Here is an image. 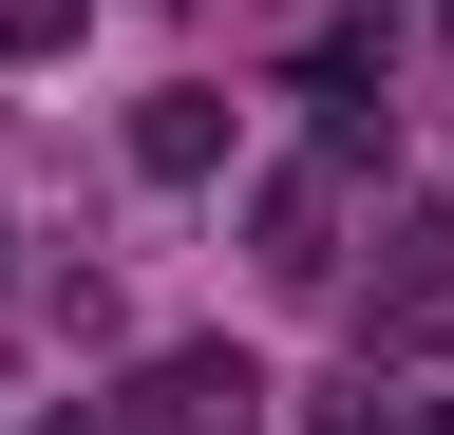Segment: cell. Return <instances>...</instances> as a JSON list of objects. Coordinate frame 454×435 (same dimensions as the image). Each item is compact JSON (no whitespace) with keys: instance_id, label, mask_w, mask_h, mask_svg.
Listing matches in <instances>:
<instances>
[{"instance_id":"cell-1","label":"cell","mask_w":454,"mask_h":435,"mask_svg":"<svg viewBox=\"0 0 454 435\" xmlns=\"http://www.w3.org/2000/svg\"><path fill=\"white\" fill-rule=\"evenodd\" d=\"M265 284H340V171H265Z\"/></svg>"},{"instance_id":"cell-2","label":"cell","mask_w":454,"mask_h":435,"mask_svg":"<svg viewBox=\"0 0 454 435\" xmlns=\"http://www.w3.org/2000/svg\"><path fill=\"white\" fill-rule=\"evenodd\" d=\"M247 398H265V378L208 341V360H152V378H133V435H247Z\"/></svg>"},{"instance_id":"cell-3","label":"cell","mask_w":454,"mask_h":435,"mask_svg":"<svg viewBox=\"0 0 454 435\" xmlns=\"http://www.w3.org/2000/svg\"><path fill=\"white\" fill-rule=\"evenodd\" d=\"M133 171L152 190H208L227 171V95H152V114H133Z\"/></svg>"},{"instance_id":"cell-4","label":"cell","mask_w":454,"mask_h":435,"mask_svg":"<svg viewBox=\"0 0 454 435\" xmlns=\"http://www.w3.org/2000/svg\"><path fill=\"white\" fill-rule=\"evenodd\" d=\"M379 303H454V208H417V228L379 246Z\"/></svg>"},{"instance_id":"cell-5","label":"cell","mask_w":454,"mask_h":435,"mask_svg":"<svg viewBox=\"0 0 454 435\" xmlns=\"http://www.w3.org/2000/svg\"><path fill=\"white\" fill-rule=\"evenodd\" d=\"M76 38V0H0V58H57Z\"/></svg>"},{"instance_id":"cell-6","label":"cell","mask_w":454,"mask_h":435,"mask_svg":"<svg viewBox=\"0 0 454 435\" xmlns=\"http://www.w3.org/2000/svg\"><path fill=\"white\" fill-rule=\"evenodd\" d=\"M57 435H133V416H57Z\"/></svg>"}]
</instances>
